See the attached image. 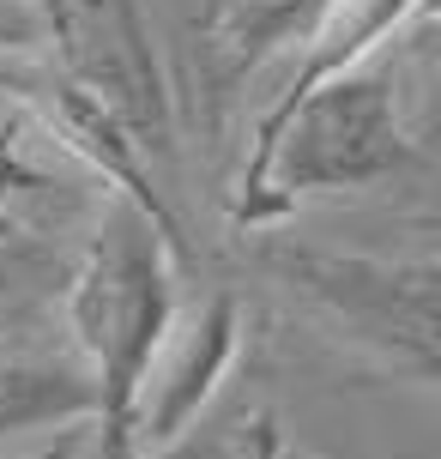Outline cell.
Returning <instances> with one entry per match:
<instances>
[{
  "instance_id": "cell-9",
  "label": "cell",
  "mask_w": 441,
  "mask_h": 459,
  "mask_svg": "<svg viewBox=\"0 0 441 459\" xmlns=\"http://www.w3.org/2000/svg\"><path fill=\"white\" fill-rule=\"evenodd\" d=\"M85 187L91 182L48 145V134L19 103L0 109V212L6 218H24V224H37L48 212L67 218L85 206Z\"/></svg>"
},
{
  "instance_id": "cell-15",
  "label": "cell",
  "mask_w": 441,
  "mask_h": 459,
  "mask_svg": "<svg viewBox=\"0 0 441 459\" xmlns=\"http://www.w3.org/2000/svg\"><path fill=\"white\" fill-rule=\"evenodd\" d=\"M37 6H43V19H48V13H55V0H37Z\"/></svg>"
},
{
  "instance_id": "cell-8",
  "label": "cell",
  "mask_w": 441,
  "mask_h": 459,
  "mask_svg": "<svg viewBox=\"0 0 441 459\" xmlns=\"http://www.w3.org/2000/svg\"><path fill=\"white\" fill-rule=\"evenodd\" d=\"M333 0H206V55H212V73L236 85L260 73L272 55L297 48L315 24L326 19Z\"/></svg>"
},
{
  "instance_id": "cell-3",
  "label": "cell",
  "mask_w": 441,
  "mask_h": 459,
  "mask_svg": "<svg viewBox=\"0 0 441 459\" xmlns=\"http://www.w3.org/2000/svg\"><path fill=\"white\" fill-rule=\"evenodd\" d=\"M279 273L297 297L315 302L339 339L375 351L411 381L436 375V266L381 260V254H279Z\"/></svg>"
},
{
  "instance_id": "cell-11",
  "label": "cell",
  "mask_w": 441,
  "mask_h": 459,
  "mask_svg": "<svg viewBox=\"0 0 441 459\" xmlns=\"http://www.w3.org/2000/svg\"><path fill=\"white\" fill-rule=\"evenodd\" d=\"M48 48V19L37 0H0V55L24 61V55H43Z\"/></svg>"
},
{
  "instance_id": "cell-6",
  "label": "cell",
  "mask_w": 441,
  "mask_h": 459,
  "mask_svg": "<svg viewBox=\"0 0 441 459\" xmlns=\"http://www.w3.org/2000/svg\"><path fill=\"white\" fill-rule=\"evenodd\" d=\"M0 91H13V103L43 127L48 145H55L85 182H103V187H109V200H127V206H140L145 218L176 224L169 206H163V194H158L151 158L134 145V134H127L97 97H85L79 85H73L67 73L24 67V73H13V79H0Z\"/></svg>"
},
{
  "instance_id": "cell-12",
  "label": "cell",
  "mask_w": 441,
  "mask_h": 459,
  "mask_svg": "<svg viewBox=\"0 0 441 459\" xmlns=\"http://www.w3.org/2000/svg\"><path fill=\"white\" fill-rule=\"evenodd\" d=\"M236 459H290L279 417H272V411H255V417H248V429L236 436Z\"/></svg>"
},
{
  "instance_id": "cell-10",
  "label": "cell",
  "mask_w": 441,
  "mask_h": 459,
  "mask_svg": "<svg viewBox=\"0 0 441 459\" xmlns=\"http://www.w3.org/2000/svg\"><path fill=\"white\" fill-rule=\"evenodd\" d=\"M48 278H55V248L43 242V230L0 212V321L19 315Z\"/></svg>"
},
{
  "instance_id": "cell-4",
  "label": "cell",
  "mask_w": 441,
  "mask_h": 459,
  "mask_svg": "<svg viewBox=\"0 0 441 459\" xmlns=\"http://www.w3.org/2000/svg\"><path fill=\"white\" fill-rule=\"evenodd\" d=\"M48 67L67 73L134 134L145 158L169 139V85H163L151 24L140 0H55L48 13Z\"/></svg>"
},
{
  "instance_id": "cell-13",
  "label": "cell",
  "mask_w": 441,
  "mask_h": 459,
  "mask_svg": "<svg viewBox=\"0 0 441 459\" xmlns=\"http://www.w3.org/2000/svg\"><path fill=\"white\" fill-rule=\"evenodd\" d=\"M140 459H236V447H230V441H218L212 429H206V436L187 429L182 441H169V447H158V454H140Z\"/></svg>"
},
{
  "instance_id": "cell-7",
  "label": "cell",
  "mask_w": 441,
  "mask_h": 459,
  "mask_svg": "<svg viewBox=\"0 0 441 459\" xmlns=\"http://www.w3.org/2000/svg\"><path fill=\"white\" fill-rule=\"evenodd\" d=\"M91 417H97V387L73 351L30 339L0 344V454H6V441L24 436L91 429Z\"/></svg>"
},
{
  "instance_id": "cell-1",
  "label": "cell",
  "mask_w": 441,
  "mask_h": 459,
  "mask_svg": "<svg viewBox=\"0 0 441 459\" xmlns=\"http://www.w3.org/2000/svg\"><path fill=\"white\" fill-rule=\"evenodd\" d=\"M176 260L182 230L109 200L67 273V351L97 387L91 429L103 459H134V399L176 321Z\"/></svg>"
},
{
  "instance_id": "cell-14",
  "label": "cell",
  "mask_w": 441,
  "mask_h": 459,
  "mask_svg": "<svg viewBox=\"0 0 441 459\" xmlns=\"http://www.w3.org/2000/svg\"><path fill=\"white\" fill-rule=\"evenodd\" d=\"M85 441V429H61L55 441H43V447H24V454H0V459H73V447Z\"/></svg>"
},
{
  "instance_id": "cell-5",
  "label": "cell",
  "mask_w": 441,
  "mask_h": 459,
  "mask_svg": "<svg viewBox=\"0 0 441 459\" xmlns=\"http://www.w3.org/2000/svg\"><path fill=\"white\" fill-rule=\"evenodd\" d=\"M236 344H242V308L230 290H212L187 315L169 321L158 357L140 381V399H134V459L158 454L194 429V417L206 411L218 381L230 375Z\"/></svg>"
},
{
  "instance_id": "cell-2",
  "label": "cell",
  "mask_w": 441,
  "mask_h": 459,
  "mask_svg": "<svg viewBox=\"0 0 441 459\" xmlns=\"http://www.w3.org/2000/svg\"><path fill=\"white\" fill-rule=\"evenodd\" d=\"M418 158V139L405 127V97L387 48L363 67L326 79L290 103L279 121L255 127V145L236 176L230 218L236 224H279L315 194H350L399 176Z\"/></svg>"
}]
</instances>
